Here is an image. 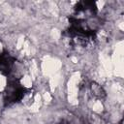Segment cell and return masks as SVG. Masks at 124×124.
<instances>
[{
  "mask_svg": "<svg viewBox=\"0 0 124 124\" xmlns=\"http://www.w3.org/2000/svg\"><path fill=\"white\" fill-rule=\"evenodd\" d=\"M91 88H92V92L94 93V95L97 96L98 98H101V97L105 96V91L103 90V88H102L99 84H97V83H92Z\"/></svg>",
  "mask_w": 124,
  "mask_h": 124,
  "instance_id": "6da1fadb",
  "label": "cell"
}]
</instances>
